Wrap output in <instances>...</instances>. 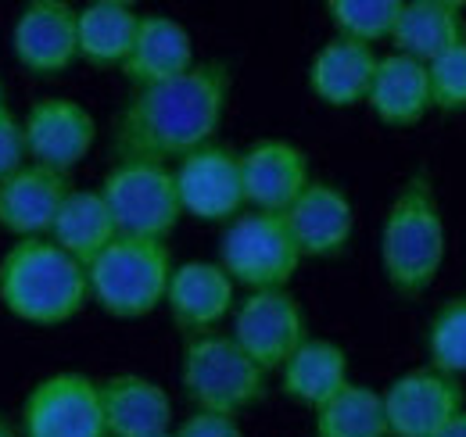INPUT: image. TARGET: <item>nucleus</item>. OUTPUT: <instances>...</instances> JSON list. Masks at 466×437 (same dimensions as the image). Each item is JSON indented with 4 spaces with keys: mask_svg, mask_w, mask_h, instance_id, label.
<instances>
[{
    "mask_svg": "<svg viewBox=\"0 0 466 437\" xmlns=\"http://www.w3.org/2000/svg\"><path fill=\"white\" fill-rule=\"evenodd\" d=\"M230 101V68L223 61H198L179 79L137 90L118 111L112 147L118 162L187 158L212 144Z\"/></svg>",
    "mask_w": 466,
    "mask_h": 437,
    "instance_id": "obj_1",
    "label": "nucleus"
},
{
    "mask_svg": "<svg viewBox=\"0 0 466 437\" xmlns=\"http://www.w3.org/2000/svg\"><path fill=\"white\" fill-rule=\"evenodd\" d=\"M90 301L86 266L51 237L15 240L0 259V305L33 327H61Z\"/></svg>",
    "mask_w": 466,
    "mask_h": 437,
    "instance_id": "obj_2",
    "label": "nucleus"
},
{
    "mask_svg": "<svg viewBox=\"0 0 466 437\" xmlns=\"http://www.w3.org/2000/svg\"><path fill=\"white\" fill-rule=\"evenodd\" d=\"M445 262V218L427 176H412L391 201L380 229V266L388 283L416 298L423 294Z\"/></svg>",
    "mask_w": 466,
    "mask_h": 437,
    "instance_id": "obj_3",
    "label": "nucleus"
},
{
    "mask_svg": "<svg viewBox=\"0 0 466 437\" xmlns=\"http://www.w3.org/2000/svg\"><path fill=\"white\" fill-rule=\"evenodd\" d=\"M173 255L166 240H140V237H116L90 266L86 283L90 298L116 320H140L166 305Z\"/></svg>",
    "mask_w": 466,
    "mask_h": 437,
    "instance_id": "obj_4",
    "label": "nucleus"
},
{
    "mask_svg": "<svg viewBox=\"0 0 466 437\" xmlns=\"http://www.w3.org/2000/svg\"><path fill=\"white\" fill-rule=\"evenodd\" d=\"M179 383L194 412L237 416L266 394V370H258L230 333H201L183 344Z\"/></svg>",
    "mask_w": 466,
    "mask_h": 437,
    "instance_id": "obj_5",
    "label": "nucleus"
},
{
    "mask_svg": "<svg viewBox=\"0 0 466 437\" xmlns=\"http://www.w3.org/2000/svg\"><path fill=\"white\" fill-rule=\"evenodd\" d=\"M118 237L166 240L183 216L176 176L169 165L158 162H116L105 183L97 187Z\"/></svg>",
    "mask_w": 466,
    "mask_h": 437,
    "instance_id": "obj_6",
    "label": "nucleus"
},
{
    "mask_svg": "<svg viewBox=\"0 0 466 437\" xmlns=\"http://www.w3.org/2000/svg\"><path fill=\"white\" fill-rule=\"evenodd\" d=\"M298 248L284 216L269 212H240L219 237V266L233 283L255 290H288L298 273Z\"/></svg>",
    "mask_w": 466,
    "mask_h": 437,
    "instance_id": "obj_7",
    "label": "nucleus"
},
{
    "mask_svg": "<svg viewBox=\"0 0 466 437\" xmlns=\"http://www.w3.org/2000/svg\"><path fill=\"white\" fill-rule=\"evenodd\" d=\"M230 337L258 370H284V362L309 340L305 312L291 290H255L233 312Z\"/></svg>",
    "mask_w": 466,
    "mask_h": 437,
    "instance_id": "obj_8",
    "label": "nucleus"
},
{
    "mask_svg": "<svg viewBox=\"0 0 466 437\" xmlns=\"http://www.w3.org/2000/svg\"><path fill=\"white\" fill-rule=\"evenodd\" d=\"M25 437H108L101 387L83 373H55L29 391L22 405Z\"/></svg>",
    "mask_w": 466,
    "mask_h": 437,
    "instance_id": "obj_9",
    "label": "nucleus"
},
{
    "mask_svg": "<svg viewBox=\"0 0 466 437\" xmlns=\"http://www.w3.org/2000/svg\"><path fill=\"white\" fill-rule=\"evenodd\" d=\"M176 194L183 216L201 222H227L244 212V187H240V155L223 144H205L194 155L179 158L173 168Z\"/></svg>",
    "mask_w": 466,
    "mask_h": 437,
    "instance_id": "obj_10",
    "label": "nucleus"
},
{
    "mask_svg": "<svg viewBox=\"0 0 466 437\" xmlns=\"http://www.w3.org/2000/svg\"><path fill=\"white\" fill-rule=\"evenodd\" d=\"M29 162L68 176L97 140L94 115L72 97H44L22 118Z\"/></svg>",
    "mask_w": 466,
    "mask_h": 437,
    "instance_id": "obj_11",
    "label": "nucleus"
},
{
    "mask_svg": "<svg viewBox=\"0 0 466 437\" xmlns=\"http://www.w3.org/2000/svg\"><path fill=\"white\" fill-rule=\"evenodd\" d=\"M76 15L79 11L65 0H29L11 29L15 61L40 79L68 72L79 57Z\"/></svg>",
    "mask_w": 466,
    "mask_h": 437,
    "instance_id": "obj_12",
    "label": "nucleus"
},
{
    "mask_svg": "<svg viewBox=\"0 0 466 437\" xmlns=\"http://www.w3.org/2000/svg\"><path fill=\"white\" fill-rule=\"evenodd\" d=\"M463 387L438 370H412L384 391V416L391 437H434L463 412Z\"/></svg>",
    "mask_w": 466,
    "mask_h": 437,
    "instance_id": "obj_13",
    "label": "nucleus"
},
{
    "mask_svg": "<svg viewBox=\"0 0 466 437\" xmlns=\"http://www.w3.org/2000/svg\"><path fill=\"white\" fill-rule=\"evenodd\" d=\"M309 183V158L291 140H258L240 151V187L248 212L284 216Z\"/></svg>",
    "mask_w": 466,
    "mask_h": 437,
    "instance_id": "obj_14",
    "label": "nucleus"
},
{
    "mask_svg": "<svg viewBox=\"0 0 466 437\" xmlns=\"http://www.w3.org/2000/svg\"><path fill=\"white\" fill-rule=\"evenodd\" d=\"M284 222L301 259H334L349 248L355 208L341 187L312 179L284 212Z\"/></svg>",
    "mask_w": 466,
    "mask_h": 437,
    "instance_id": "obj_15",
    "label": "nucleus"
},
{
    "mask_svg": "<svg viewBox=\"0 0 466 437\" xmlns=\"http://www.w3.org/2000/svg\"><path fill=\"white\" fill-rule=\"evenodd\" d=\"M68 190H72L68 176L29 162L11 179L0 183V229L11 233L15 240L51 237V226L58 218Z\"/></svg>",
    "mask_w": 466,
    "mask_h": 437,
    "instance_id": "obj_16",
    "label": "nucleus"
},
{
    "mask_svg": "<svg viewBox=\"0 0 466 437\" xmlns=\"http://www.w3.org/2000/svg\"><path fill=\"white\" fill-rule=\"evenodd\" d=\"M233 283L223 273L219 262H183L169 276V290H166V309L173 316V323L190 337L212 333L233 309Z\"/></svg>",
    "mask_w": 466,
    "mask_h": 437,
    "instance_id": "obj_17",
    "label": "nucleus"
},
{
    "mask_svg": "<svg viewBox=\"0 0 466 437\" xmlns=\"http://www.w3.org/2000/svg\"><path fill=\"white\" fill-rule=\"evenodd\" d=\"M101 387V412L108 437H162L173 434V401L166 387L137 373H118Z\"/></svg>",
    "mask_w": 466,
    "mask_h": 437,
    "instance_id": "obj_18",
    "label": "nucleus"
},
{
    "mask_svg": "<svg viewBox=\"0 0 466 437\" xmlns=\"http://www.w3.org/2000/svg\"><path fill=\"white\" fill-rule=\"evenodd\" d=\"M194 65H198L194 61V40L176 18H169V15H140L133 51L122 61V76L137 90L179 79Z\"/></svg>",
    "mask_w": 466,
    "mask_h": 437,
    "instance_id": "obj_19",
    "label": "nucleus"
},
{
    "mask_svg": "<svg viewBox=\"0 0 466 437\" xmlns=\"http://www.w3.org/2000/svg\"><path fill=\"white\" fill-rule=\"evenodd\" d=\"M377 61L373 47L334 36L309 61V90L330 108H355L370 97Z\"/></svg>",
    "mask_w": 466,
    "mask_h": 437,
    "instance_id": "obj_20",
    "label": "nucleus"
},
{
    "mask_svg": "<svg viewBox=\"0 0 466 437\" xmlns=\"http://www.w3.org/2000/svg\"><path fill=\"white\" fill-rule=\"evenodd\" d=\"M395 55L416 57L423 65L449 55L452 47L466 44L463 7L452 0H402L399 22L391 29Z\"/></svg>",
    "mask_w": 466,
    "mask_h": 437,
    "instance_id": "obj_21",
    "label": "nucleus"
},
{
    "mask_svg": "<svg viewBox=\"0 0 466 437\" xmlns=\"http://www.w3.org/2000/svg\"><path fill=\"white\" fill-rule=\"evenodd\" d=\"M366 105L384 126H416L434 108L427 65L406 55L380 57Z\"/></svg>",
    "mask_w": 466,
    "mask_h": 437,
    "instance_id": "obj_22",
    "label": "nucleus"
},
{
    "mask_svg": "<svg viewBox=\"0 0 466 437\" xmlns=\"http://www.w3.org/2000/svg\"><path fill=\"white\" fill-rule=\"evenodd\" d=\"M345 383H349V355L341 344L323 337H309L280 370L284 394L309 409H319Z\"/></svg>",
    "mask_w": 466,
    "mask_h": 437,
    "instance_id": "obj_23",
    "label": "nucleus"
},
{
    "mask_svg": "<svg viewBox=\"0 0 466 437\" xmlns=\"http://www.w3.org/2000/svg\"><path fill=\"white\" fill-rule=\"evenodd\" d=\"M116 237V222H112V212H108L101 190L72 187L55 226H51V240L65 255H72L79 266H90Z\"/></svg>",
    "mask_w": 466,
    "mask_h": 437,
    "instance_id": "obj_24",
    "label": "nucleus"
},
{
    "mask_svg": "<svg viewBox=\"0 0 466 437\" xmlns=\"http://www.w3.org/2000/svg\"><path fill=\"white\" fill-rule=\"evenodd\" d=\"M140 29V15L126 0H94L79 7L76 15V33H79V57L90 65H118L129 57L133 40Z\"/></svg>",
    "mask_w": 466,
    "mask_h": 437,
    "instance_id": "obj_25",
    "label": "nucleus"
},
{
    "mask_svg": "<svg viewBox=\"0 0 466 437\" xmlns=\"http://www.w3.org/2000/svg\"><path fill=\"white\" fill-rule=\"evenodd\" d=\"M316 437H391L384 394L366 383H345L316 409Z\"/></svg>",
    "mask_w": 466,
    "mask_h": 437,
    "instance_id": "obj_26",
    "label": "nucleus"
},
{
    "mask_svg": "<svg viewBox=\"0 0 466 437\" xmlns=\"http://www.w3.org/2000/svg\"><path fill=\"white\" fill-rule=\"evenodd\" d=\"M399 11H402V0H330L327 4V15L338 36L366 44V47L391 40Z\"/></svg>",
    "mask_w": 466,
    "mask_h": 437,
    "instance_id": "obj_27",
    "label": "nucleus"
},
{
    "mask_svg": "<svg viewBox=\"0 0 466 437\" xmlns=\"http://www.w3.org/2000/svg\"><path fill=\"white\" fill-rule=\"evenodd\" d=\"M427 355L431 370L445 377L466 373V298H452L434 312L427 330Z\"/></svg>",
    "mask_w": 466,
    "mask_h": 437,
    "instance_id": "obj_28",
    "label": "nucleus"
},
{
    "mask_svg": "<svg viewBox=\"0 0 466 437\" xmlns=\"http://www.w3.org/2000/svg\"><path fill=\"white\" fill-rule=\"evenodd\" d=\"M431 72V101L441 111H466V44L427 65Z\"/></svg>",
    "mask_w": 466,
    "mask_h": 437,
    "instance_id": "obj_29",
    "label": "nucleus"
},
{
    "mask_svg": "<svg viewBox=\"0 0 466 437\" xmlns=\"http://www.w3.org/2000/svg\"><path fill=\"white\" fill-rule=\"evenodd\" d=\"M25 165H29V151H25L22 118L11 108H0V183L11 179Z\"/></svg>",
    "mask_w": 466,
    "mask_h": 437,
    "instance_id": "obj_30",
    "label": "nucleus"
},
{
    "mask_svg": "<svg viewBox=\"0 0 466 437\" xmlns=\"http://www.w3.org/2000/svg\"><path fill=\"white\" fill-rule=\"evenodd\" d=\"M176 437H244L237 416H219V412H190L179 431H173Z\"/></svg>",
    "mask_w": 466,
    "mask_h": 437,
    "instance_id": "obj_31",
    "label": "nucleus"
},
{
    "mask_svg": "<svg viewBox=\"0 0 466 437\" xmlns=\"http://www.w3.org/2000/svg\"><path fill=\"white\" fill-rule=\"evenodd\" d=\"M434 437H466V409L456 416V420H449V423H445Z\"/></svg>",
    "mask_w": 466,
    "mask_h": 437,
    "instance_id": "obj_32",
    "label": "nucleus"
},
{
    "mask_svg": "<svg viewBox=\"0 0 466 437\" xmlns=\"http://www.w3.org/2000/svg\"><path fill=\"white\" fill-rule=\"evenodd\" d=\"M0 437H18V434H15V431H11V423H7L4 416H0Z\"/></svg>",
    "mask_w": 466,
    "mask_h": 437,
    "instance_id": "obj_33",
    "label": "nucleus"
},
{
    "mask_svg": "<svg viewBox=\"0 0 466 437\" xmlns=\"http://www.w3.org/2000/svg\"><path fill=\"white\" fill-rule=\"evenodd\" d=\"M0 108H7V105H4V83H0Z\"/></svg>",
    "mask_w": 466,
    "mask_h": 437,
    "instance_id": "obj_34",
    "label": "nucleus"
},
{
    "mask_svg": "<svg viewBox=\"0 0 466 437\" xmlns=\"http://www.w3.org/2000/svg\"><path fill=\"white\" fill-rule=\"evenodd\" d=\"M162 437H176V434H162Z\"/></svg>",
    "mask_w": 466,
    "mask_h": 437,
    "instance_id": "obj_35",
    "label": "nucleus"
}]
</instances>
